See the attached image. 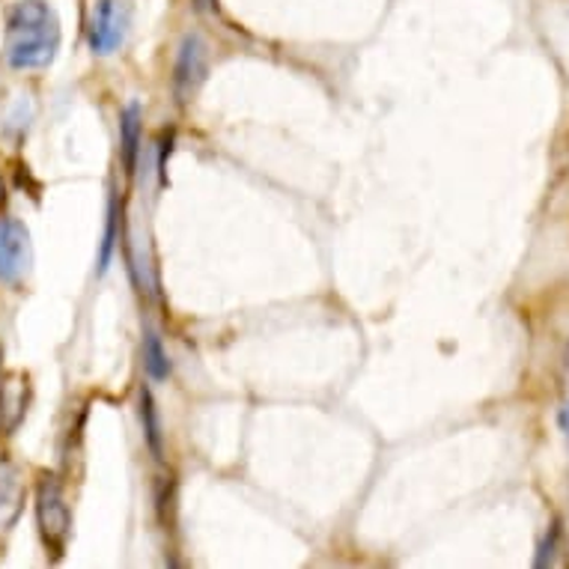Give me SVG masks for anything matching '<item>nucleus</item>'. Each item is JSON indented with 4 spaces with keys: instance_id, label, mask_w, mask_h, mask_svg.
<instances>
[{
    "instance_id": "obj_9",
    "label": "nucleus",
    "mask_w": 569,
    "mask_h": 569,
    "mask_svg": "<svg viewBox=\"0 0 569 569\" xmlns=\"http://www.w3.org/2000/svg\"><path fill=\"white\" fill-rule=\"evenodd\" d=\"M140 423H143V439H147L152 457L164 459V432H161L159 406L152 400L150 388H140Z\"/></svg>"
},
{
    "instance_id": "obj_7",
    "label": "nucleus",
    "mask_w": 569,
    "mask_h": 569,
    "mask_svg": "<svg viewBox=\"0 0 569 569\" xmlns=\"http://www.w3.org/2000/svg\"><path fill=\"white\" fill-rule=\"evenodd\" d=\"M30 385L24 376H3L0 379V430L12 436L28 415Z\"/></svg>"
},
{
    "instance_id": "obj_3",
    "label": "nucleus",
    "mask_w": 569,
    "mask_h": 569,
    "mask_svg": "<svg viewBox=\"0 0 569 569\" xmlns=\"http://www.w3.org/2000/svg\"><path fill=\"white\" fill-rule=\"evenodd\" d=\"M206 76H209V48L197 33H188L179 46L177 66H173V96L179 104H188L200 93Z\"/></svg>"
},
{
    "instance_id": "obj_13",
    "label": "nucleus",
    "mask_w": 569,
    "mask_h": 569,
    "mask_svg": "<svg viewBox=\"0 0 569 569\" xmlns=\"http://www.w3.org/2000/svg\"><path fill=\"white\" fill-rule=\"evenodd\" d=\"M170 150H173V134H164V138H161V150H159V177H161V182H168Z\"/></svg>"
},
{
    "instance_id": "obj_6",
    "label": "nucleus",
    "mask_w": 569,
    "mask_h": 569,
    "mask_svg": "<svg viewBox=\"0 0 569 569\" xmlns=\"http://www.w3.org/2000/svg\"><path fill=\"white\" fill-rule=\"evenodd\" d=\"M24 501H28V486H24L19 466L0 457V533L16 528L24 513Z\"/></svg>"
},
{
    "instance_id": "obj_11",
    "label": "nucleus",
    "mask_w": 569,
    "mask_h": 569,
    "mask_svg": "<svg viewBox=\"0 0 569 569\" xmlns=\"http://www.w3.org/2000/svg\"><path fill=\"white\" fill-rule=\"evenodd\" d=\"M120 230H122V212L117 197L111 200V209H108V227H104V242L102 253H99V271L111 269L113 251H117V242H120Z\"/></svg>"
},
{
    "instance_id": "obj_10",
    "label": "nucleus",
    "mask_w": 569,
    "mask_h": 569,
    "mask_svg": "<svg viewBox=\"0 0 569 569\" xmlns=\"http://www.w3.org/2000/svg\"><path fill=\"white\" fill-rule=\"evenodd\" d=\"M143 367H147V373L156 382H168L170 376V358L168 349L161 343V337L156 331H147L143 335Z\"/></svg>"
},
{
    "instance_id": "obj_14",
    "label": "nucleus",
    "mask_w": 569,
    "mask_h": 569,
    "mask_svg": "<svg viewBox=\"0 0 569 569\" xmlns=\"http://www.w3.org/2000/svg\"><path fill=\"white\" fill-rule=\"evenodd\" d=\"M216 7V0H194V10L197 12H209Z\"/></svg>"
},
{
    "instance_id": "obj_5",
    "label": "nucleus",
    "mask_w": 569,
    "mask_h": 569,
    "mask_svg": "<svg viewBox=\"0 0 569 569\" xmlns=\"http://www.w3.org/2000/svg\"><path fill=\"white\" fill-rule=\"evenodd\" d=\"M126 30H129V10L120 0H96L93 19H90V30H87L93 54H113L122 46Z\"/></svg>"
},
{
    "instance_id": "obj_8",
    "label": "nucleus",
    "mask_w": 569,
    "mask_h": 569,
    "mask_svg": "<svg viewBox=\"0 0 569 569\" xmlns=\"http://www.w3.org/2000/svg\"><path fill=\"white\" fill-rule=\"evenodd\" d=\"M143 143V111L138 102H129L120 113V159L126 173H134Z\"/></svg>"
},
{
    "instance_id": "obj_16",
    "label": "nucleus",
    "mask_w": 569,
    "mask_h": 569,
    "mask_svg": "<svg viewBox=\"0 0 569 569\" xmlns=\"http://www.w3.org/2000/svg\"><path fill=\"white\" fill-rule=\"evenodd\" d=\"M0 379H3V349H0Z\"/></svg>"
},
{
    "instance_id": "obj_17",
    "label": "nucleus",
    "mask_w": 569,
    "mask_h": 569,
    "mask_svg": "<svg viewBox=\"0 0 569 569\" xmlns=\"http://www.w3.org/2000/svg\"><path fill=\"white\" fill-rule=\"evenodd\" d=\"M567 365H569V352H567Z\"/></svg>"
},
{
    "instance_id": "obj_12",
    "label": "nucleus",
    "mask_w": 569,
    "mask_h": 569,
    "mask_svg": "<svg viewBox=\"0 0 569 569\" xmlns=\"http://www.w3.org/2000/svg\"><path fill=\"white\" fill-rule=\"evenodd\" d=\"M558 540H560V528L558 522L551 525L549 533H546V540H542L540 551H537V558H533V567H549V563H555V551H558Z\"/></svg>"
},
{
    "instance_id": "obj_2",
    "label": "nucleus",
    "mask_w": 569,
    "mask_h": 569,
    "mask_svg": "<svg viewBox=\"0 0 569 569\" xmlns=\"http://www.w3.org/2000/svg\"><path fill=\"white\" fill-rule=\"evenodd\" d=\"M37 522L46 549L54 558H60L66 551V542H69V533H72V510H69V501H66L63 483L54 475L39 477Z\"/></svg>"
},
{
    "instance_id": "obj_4",
    "label": "nucleus",
    "mask_w": 569,
    "mask_h": 569,
    "mask_svg": "<svg viewBox=\"0 0 569 569\" xmlns=\"http://www.w3.org/2000/svg\"><path fill=\"white\" fill-rule=\"evenodd\" d=\"M33 260V244H30V230L19 218L0 216V280L3 283H19L30 269Z\"/></svg>"
},
{
    "instance_id": "obj_1",
    "label": "nucleus",
    "mask_w": 569,
    "mask_h": 569,
    "mask_svg": "<svg viewBox=\"0 0 569 569\" xmlns=\"http://www.w3.org/2000/svg\"><path fill=\"white\" fill-rule=\"evenodd\" d=\"M60 48V21L46 0H19L7 19L3 57L12 69H46Z\"/></svg>"
},
{
    "instance_id": "obj_15",
    "label": "nucleus",
    "mask_w": 569,
    "mask_h": 569,
    "mask_svg": "<svg viewBox=\"0 0 569 569\" xmlns=\"http://www.w3.org/2000/svg\"><path fill=\"white\" fill-rule=\"evenodd\" d=\"M560 427H563V432L569 436V402L563 406V411H560Z\"/></svg>"
}]
</instances>
